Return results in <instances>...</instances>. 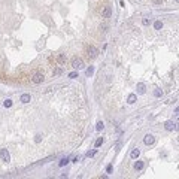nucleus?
<instances>
[{
	"label": "nucleus",
	"instance_id": "obj_11",
	"mask_svg": "<svg viewBox=\"0 0 179 179\" xmlns=\"http://www.w3.org/2000/svg\"><path fill=\"white\" fill-rule=\"evenodd\" d=\"M139 155H140V151H139L137 148H136V149H133V151H131V154H130V157H131L133 160H136Z\"/></svg>",
	"mask_w": 179,
	"mask_h": 179
},
{
	"label": "nucleus",
	"instance_id": "obj_20",
	"mask_svg": "<svg viewBox=\"0 0 179 179\" xmlns=\"http://www.w3.org/2000/svg\"><path fill=\"white\" fill-rule=\"evenodd\" d=\"M154 96H155L157 99H160V97L163 96V91H161V90H155V91H154Z\"/></svg>",
	"mask_w": 179,
	"mask_h": 179
},
{
	"label": "nucleus",
	"instance_id": "obj_18",
	"mask_svg": "<svg viewBox=\"0 0 179 179\" xmlns=\"http://www.w3.org/2000/svg\"><path fill=\"white\" fill-rule=\"evenodd\" d=\"M101 143H103V137H99V139L96 140V143H94V145H96V148H100V146H101Z\"/></svg>",
	"mask_w": 179,
	"mask_h": 179
},
{
	"label": "nucleus",
	"instance_id": "obj_22",
	"mask_svg": "<svg viewBox=\"0 0 179 179\" xmlns=\"http://www.w3.org/2000/svg\"><path fill=\"white\" fill-rule=\"evenodd\" d=\"M69 78H70V79H75V78H78V72H72V73L69 75Z\"/></svg>",
	"mask_w": 179,
	"mask_h": 179
},
{
	"label": "nucleus",
	"instance_id": "obj_21",
	"mask_svg": "<svg viewBox=\"0 0 179 179\" xmlns=\"http://www.w3.org/2000/svg\"><path fill=\"white\" fill-rule=\"evenodd\" d=\"M96 152H97L96 149H93V151H88V152H87V157H94V155H96Z\"/></svg>",
	"mask_w": 179,
	"mask_h": 179
},
{
	"label": "nucleus",
	"instance_id": "obj_10",
	"mask_svg": "<svg viewBox=\"0 0 179 179\" xmlns=\"http://www.w3.org/2000/svg\"><path fill=\"white\" fill-rule=\"evenodd\" d=\"M136 100H137V96L136 94H130L129 99H127V103H129V105H134Z\"/></svg>",
	"mask_w": 179,
	"mask_h": 179
},
{
	"label": "nucleus",
	"instance_id": "obj_12",
	"mask_svg": "<svg viewBox=\"0 0 179 179\" xmlns=\"http://www.w3.org/2000/svg\"><path fill=\"white\" fill-rule=\"evenodd\" d=\"M30 99H31V97H30V94H22L20 100L22 101V103H29V101H30Z\"/></svg>",
	"mask_w": 179,
	"mask_h": 179
},
{
	"label": "nucleus",
	"instance_id": "obj_24",
	"mask_svg": "<svg viewBox=\"0 0 179 179\" xmlns=\"http://www.w3.org/2000/svg\"><path fill=\"white\" fill-rule=\"evenodd\" d=\"M63 73V69L61 67H57L55 70H54V75H61Z\"/></svg>",
	"mask_w": 179,
	"mask_h": 179
},
{
	"label": "nucleus",
	"instance_id": "obj_23",
	"mask_svg": "<svg viewBox=\"0 0 179 179\" xmlns=\"http://www.w3.org/2000/svg\"><path fill=\"white\" fill-rule=\"evenodd\" d=\"M41 140H42V136H41V134H36V137H34V142H36V143H39Z\"/></svg>",
	"mask_w": 179,
	"mask_h": 179
},
{
	"label": "nucleus",
	"instance_id": "obj_5",
	"mask_svg": "<svg viewBox=\"0 0 179 179\" xmlns=\"http://www.w3.org/2000/svg\"><path fill=\"white\" fill-rule=\"evenodd\" d=\"M31 81H33V84H42L43 82V75L42 73H36L31 78Z\"/></svg>",
	"mask_w": 179,
	"mask_h": 179
},
{
	"label": "nucleus",
	"instance_id": "obj_9",
	"mask_svg": "<svg viewBox=\"0 0 179 179\" xmlns=\"http://www.w3.org/2000/svg\"><path fill=\"white\" fill-rule=\"evenodd\" d=\"M133 167H134V170H142V169L145 167V163H143V161H136Z\"/></svg>",
	"mask_w": 179,
	"mask_h": 179
},
{
	"label": "nucleus",
	"instance_id": "obj_25",
	"mask_svg": "<svg viewBox=\"0 0 179 179\" xmlns=\"http://www.w3.org/2000/svg\"><path fill=\"white\" fill-rule=\"evenodd\" d=\"M142 22H143V25H149V20H148V18H143Z\"/></svg>",
	"mask_w": 179,
	"mask_h": 179
},
{
	"label": "nucleus",
	"instance_id": "obj_15",
	"mask_svg": "<svg viewBox=\"0 0 179 179\" xmlns=\"http://www.w3.org/2000/svg\"><path fill=\"white\" fill-rule=\"evenodd\" d=\"M85 75H87V76H93V75H94V66H90V67L85 70Z\"/></svg>",
	"mask_w": 179,
	"mask_h": 179
},
{
	"label": "nucleus",
	"instance_id": "obj_3",
	"mask_svg": "<svg viewBox=\"0 0 179 179\" xmlns=\"http://www.w3.org/2000/svg\"><path fill=\"white\" fill-rule=\"evenodd\" d=\"M0 158L3 161H10V155H9V151L8 149H0Z\"/></svg>",
	"mask_w": 179,
	"mask_h": 179
},
{
	"label": "nucleus",
	"instance_id": "obj_16",
	"mask_svg": "<svg viewBox=\"0 0 179 179\" xmlns=\"http://www.w3.org/2000/svg\"><path fill=\"white\" fill-rule=\"evenodd\" d=\"M154 27H155V30H161V29H163V22H161V21H155Z\"/></svg>",
	"mask_w": 179,
	"mask_h": 179
},
{
	"label": "nucleus",
	"instance_id": "obj_4",
	"mask_svg": "<svg viewBox=\"0 0 179 179\" xmlns=\"http://www.w3.org/2000/svg\"><path fill=\"white\" fill-rule=\"evenodd\" d=\"M164 129L167 130V131H173V130H176V129H178V127H176V124H175L173 121H166Z\"/></svg>",
	"mask_w": 179,
	"mask_h": 179
},
{
	"label": "nucleus",
	"instance_id": "obj_1",
	"mask_svg": "<svg viewBox=\"0 0 179 179\" xmlns=\"http://www.w3.org/2000/svg\"><path fill=\"white\" fill-rule=\"evenodd\" d=\"M72 67H73V69H78V70L82 69V67H84V61H82L81 58H73V60H72Z\"/></svg>",
	"mask_w": 179,
	"mask_h": 179
},
{
	"label": "nucleus",
	"instance_id": "obj_2",
	"mask_svg": "<svg viewBox=\"0 0 179 179\" xmlns=\"http://www.w3.org/2000/svg\"><path fill=\"white\" fill-rule=\"evenodd\" d=\"M143 143H145V145H148V146L154 145V143H155V137L152 136V134H146V136L143 137Z\"/></svg>",
	"mask_w": 179,
	"mask_h": 179
},
{
	"label": "nucleus",
	"instance_id": "obj_19",
	"mask_svg": "<svg viewBox=\"0 0 179 179\" xmlns=\"http://www.w3.org/2000/svg\"><path fill=\"white\" fill-rule=\"evenodd\" d=\"M58 63H61V64H63V63H66V55L64 54H60L58 55Z\"/></svg>",
	"mask_w": 179,
	"mask_h": 179
},
{
	"label": "nucleus",
	"instance_id": "obj_14",
	"mask_svg": "<svg viewBox=\"0 0 179 179\" xmlns=\"http://www.w3.org/2000/svg\"><path fill=\"white\" fill-rule=\"evenodd\" d=\"M103 129H105V124H103V121H99V122L96 124V130H97V131H101Z\"/></svg>",
	"mask_w": 179,
	"mask_h": 179
},
{
	"label": "nucleus",
	"instance_id": "obj_13",
	"mask_svg": "<svg viewBox=\"0 0 179 179\" xmlns=\"http://www.w3.org/2000/svg\"><path fill=\"white\" fill-rule=\"evenodd\" d=\"M69 163V157H64V158H61L60 160V163H58V166H60V167H64V166Z\"/></svg>",
	"mask_w": 179,
	"mask_h": 179
},
{
	"label": "nucleus",
	"instance_id": "obj_17",
	"mask_svg": "<svg viewBox=\"0 0 179 179\" xmlns=\"http://www.w3.org/2000/svg\"><path fill=\"white\" fill-rule=\"evenodd\" d=\"M3 106H5V108H10V106H12V100H10V99H6V100L3 101Z\"/></svg>",
	"mask_w": 179,
	"mask_h": 179
},
{
	"label": "nucleus",
	"instance_id": "obj_7",
	"mask_svg": "<svg viewBox=\"0 0 179 179\" xmlns=\"http://www.w3.org/2000/svg\"><path fill=\"white\" fill-rule=\"evenodd\" d=\"M145 91H146V85L143 82H139L137 84V93L139 94H145Z\"/></svg>",
	"mask_w": 179,
	"mask_h": 179
},
{
	"label": "nucleus",
	"instance_id": "obj_6",
	"mask_svg": "<svg viewBox=\"0 0 179 179\" xmlns=\"http://www.w3.org/2000/svg\"><path fill=\"white\" fill-rule=\"evenodd\" d=\"M87 51H88V55H90V57H91V58H94V57H97V52H99V51H97V49H96L94 46H90V48H88Z\"/></svg>",
	"mask_w": 179,
	"mask_h": 179
},
{
	"label": "nucleus",
	"instance_id": "obj_26",
	"mask_svg": "<svg viewBox=\"0 0 179 179\" xmlns=\"http://www.w3.org/2000/svg\"><path fill=\"white\" fill-rule=\"evenodd\" d=\"M106 172H108V173H110V172H112V164H109V166H108V169H106Z\"/></svg>",
	"mask_w": 179,
	"mask_h": 179
},
{
	"label": "nucleus",
	"instance_id": "obj_8",
	"mask_svg": "<svg viewBox=\"0 0 179 179\" xmlns=\"http://www.w3.org/2000/svg\"><path fill=\"white\" fill-rule=\"evenodd\" d=\"M110 15H112V9L110 6H106L103 9V18H110Z\"/></svg>",
	"mask_w": 179,
	"mask_h": 179
}]
</instances>
